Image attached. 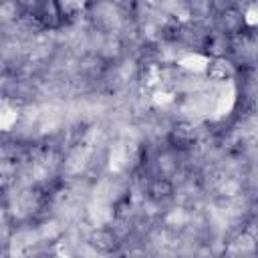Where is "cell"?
Here are the masks:
<instances>
[{
    "label": "cell",
    "instance_id": "6da1fadb",
    "mask_svg": "<svg viewBox=\"0 0 258 258\" xmlns=\"http://www.w3.org/2000/svg\"><path fill=\"white\" fill-rule=\"evenodd\" d=\"M252 248H254V242H252L250 238H246V236H244V238H238V240L234 242V246H232L234 252H250Z\"/></svg>",
    "mask_w": 258,
    "mask_h": 258
},
{
    "label": "cell",
    "instance_id": "7a4b0ae2",
    "mask_svg": "<svg viewBox=\"0 0 258 258\" xmlns=\"http://www.w3.org/2000/svg\"><path fill=\"white\" fill-rule=\"evenodd\" d=\"M62 6L67 8V10H77V8H81L83 6V0H62Z\"/></svg>",
    "mask_w": 258,
    "mask_h": 258
}]
</instances>
